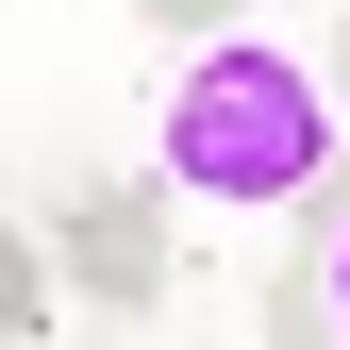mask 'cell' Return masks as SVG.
Returning <instances> with one entry per match:
<instances>
[{
	"label": "cell",
	"mask_w": 350,
	"mask_h": 350,
	"mask_svg": "<svg viewBox=\"0 0 350 350\" xmlns=\"http://www.w3.org/2000/svg\"><path fill=\"white\" fill-rule=\"evenodd\" d=\"M317 284H334V317H350V200H334V234H317Z\"/></svg>",
	"instance_id": "277c9868"
},
{
	"label": "cell",
	"mask_w": 350,
	"mask_h": 350,
	"mask_svg": "<svg viewBox=\"0 0 350 350\" xmlns=\"http://www.w3.org/2000/svg\"><path fill=\"white\" fill-rule=\"evenodd\" d=\"M150 184H167V200H217V217L317 200V184H334V67L267 51V33L184 51V83H167V117H150Z\"/></svg>",
	"instance_id": "6da1fadb"
},
{
	"label": "cell",
	"mask_w": 350,
	"mask_h": 350,
	"mask_svg": "<svg viewBox=\"0 0 350 350\" xmlns=\"http://www.w3.org/2000/svg\"><path fill=\"white\" fill-rule=\"evenodd\" d=\"M51 250L83 267L100 317H150V300H167V217H150V184H67L51 200Z\"/></svg>",
	"instance_id": "7a4b0ae2"
},
{
	"label": "cell",
	"mask_w": 350,
	"mask_h": 350,
	"mask_svg": "<svg viewBox=\"0 0 350 350\" xmlns=\"http://www.w3.org/2000/svg\"><path fill=\"white\" fill-rule=\"evenodd\" d=\"M150 33H184V51H217V33H234V0H134Z\"/></svg>",
	"instance_id": "3957f363"
}]
</instances>
